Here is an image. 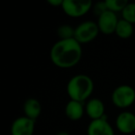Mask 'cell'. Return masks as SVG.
Listing matches in <instances>:
<instances>
[{"instance_id": "6da1fadb", "label": "cell", "mask_w": 135, "mask_h": 135, "mask_svg": "<svg viewBox=\"0 0 135 135\" xmlns=\"http://www.w3.org/2000/svg\"><path fill=\"white\" fill-rule=\"evenodd\" d=\"M81 44L74 38L59 40L52 46L50 58L56 66L61 69L74 67L81 58Z\"/></svg>"}, {"instance_id": "7a4b0ae2", "label": "cell", "mask_w": 135, "mask_h": 135, "mask_svg": "<svg viewBox=\"0 0 135 135\" xmlns=\"http://www.w3.org/2000/svg\"><path fill=\"white\" fill-rule=\"evenodd\" d=\"M94 90V83L89 76L79 74L70 80L67 86L68 94L73 101L83 103L86 100Z\"/></svg>"}, {"instance_id": "3957f363", "label": "cell", "mask_w": 135, "mask_h": 135, "mask_svg": "<svg viewBox=\"0 0 135 135\" xmlns=\"http://www.w3.org/2000/svg\"><path fill=\"white\" fill-rule=\"evenodd\" d=\"M114 105L120 108L131 105L135 101V91L129 85H120L117 87L112 94Z\"/></svg>"}, {"instance_id": "277c9868", "label": "cell", "mask_w": 135, "mask_h": 135, "mask_svg": "<svg viewBox=\"0 0 135 135\" xmlns=\"http://www.w3.org/2000/svg\"><path fill=\"white\" fill-rule=\"evenodd\" d=\"M99 28L94 21H84L75 29L74 39L80 44L91 42L97 36Z\"/></svg>"}, {"instance_id": "5b68a950", "label": "cell", "mask_w": 135, "mask_h": 135, "mask_svg": "<svg viewBox=\"0 0 135 135\" xmlns=\"http://www.w3.org/2000/svg\"><path fill=\"white\" fill-rule=\"evenodd\" d=\"M62 8L68 16L79 18L83 16L92 8V1H79V0H63Z\"/></svg>"}, {"instance_id": "8992f818", "label": "cell", "mask_w": 135, "mask_h": 135, "mask_svg": "<svg viewBox=\"0 0 135 135\" xmlns=\"http://www.w3.org/2000/svg\"><path fill=\"white\" fill-rule=\"evenodd\" d=\"M118 17L114 12L107 10L98 17V28L99 31L105 34H110L116 32L118 25Z\"/></svg>"}, {"instance_id": "52a82bcc", "label": "cell", "mask_w": 135, "mask_h": 135, "mask_svg": "<svg viewBox=\"0 0 135 135\" xmlns=\"http://www.w3.org/2000/svg\"><path fill=\"white\" fill-rule=\"evenodd\" d=\"M35 120L27 117H21L13 121L11 125V135H32Z\"/></svg>"}, {"instance_id": "ba28073f", "label": "cell", "mask_w": 135, "mask_h": 135, "mask_svg": "<svg viewBox=\"0 0 135 135\" xmlns=\"http://www.w3.org/2000/svg\"><path fill=\"white\" fill-rule=\"evenodd\" d=\"M116 125L118 131L125 134H129L135 131V115L131 112H122L118 116Z\"/></svg>"}, {"instance_id": "9c48e42d", "label": "cell", "mask_w": 135, "mask_h": 135, "mask_svg": "<svg viewBox=\"0 0 135 135\" xmlns=\"http://www.w3.org/2000/svg\"><path fill=\"white\" fill-rule=\"evenodd\" d=\"M88 135H114L112 127L105 118L92 120L88 126Z\"/></svg>"}, {"instance_id": "30bf717a", "label": "cell", "mask_w": 135, "mask_h": 135, "mask_svg": "<svg viewBox=\"0 0 135 135\" xmlns=\"http://www.w3.org/2000/svg\"><path fill=\"white\" fill-rule=\"evenodd\" d=\"M86 113L93 120L102 118L105 112V107L101 100L99 99H91L86 105Z\"/></svg>"}, {"instance_id": "8fae6325", "label": "cell", "mask_w": 135, "mask_h": 135, "mask_svg": "<svg viewBox=\"0 0 135 135\" xmlns=\"http://www.w3.org/2000/svg\"><path fill=\"white\" fill-rule=\"evenodd\" d=\"M65 112L67 117L71 120H79L83 115V105L81 102L70 100L66 105Z\"/></svg>"}, {"instance_id": "7c38bea8", "label": "cell", "mask_w": 135, "mask_h": 135, "mask_svg": "<svg viewBox=\"0 0 135 135\" xmlns=\"http://www.w3.org/2000/svg\"><path fill=\"white\" fill-rule=\"evenodd\" d=\"M23 109H24V113L27 118L35 120L41 114L42 107L38 100L34 98H30L25 102Z\"/></svg>"}, {"instance_id": "4fadbf2b", "label": "cell", "mask_w": 135, "mask_h": 135, "mask_svg": "<svg viewBox=\"0 0 135 135\" xmlns=\"http://www.w3.org/2000/svg\"><path fill=\"white\" fill-rule=\"evenodd\" d=\"M115 32L118 37L122 38V39L129 38L133 32L132 24L129 23V21H125V20H120V21H118Z\"/></svg>"}, {"instance_id": "5bb4252c", "label": "cell", "mask_w": 135, "mask_h": 135, "mask_svg": "<svg viewBox=\"0 0 135 135\" xmlns=\"http://www.w3.org/2000/svg\"><path fill=\"white\" fill-rule=\"evenodd\" d=\"M128 4L129 3L127 0H107L105 1L107 9L114 13L117 11H122Z\"/></svg>"}, {"instance_id": "9a60e30c", "label": "cell", "mask_w": 135, "mask_h": 135, "mask_svg": "<svg viewBox=\"0 0 135 135\" xmlns=\"http://www.w3.org/2000/svg\"><path fill=\"white\" fill-rule=\"evenodd\" d=\"M75 30L70 25H61L57 29V35L60 37V40H67L74 38Z\"/></svg>"}, {"instance_id": "2e32d148", "label": "cell", "mask_w": 135, "mask_h": 135, "mask_svg": "<svg viewBox=\"0 0 135 135\" xmlns=\"http://www.w3.org/2000/svg\"><path fill=\"white\" fill-rule=\"evenodd\" d=\"M123 20L129 21V23H135V3H129L122 10Z\"/></svg>"}, {"instance_id": "e0dca14e", "label": "cell", "mask_w": 135, "mask_h": 135, "mask_svg": "<svg viewBox=\"0 0 135 135\" xmlns=\"http://www.w3.org/2000/svg\"><path fill=\"white\" fill-rule=\"evenodd\" d=\"M107 10L108 9L107 8V5H105V2H98L94 6V13H96V15H98V17L100 15H102L104 12L107 11Z\"/></svg>"}, {"instance_id": "ac0fdd59", "label": "cell", "mask_w": 135, "mask_h": 135, "mask_svg": "<svg viewBox=\"0 0 135 135\" xmlns=\"http://www.w3.org/2000/svg\"><path fill=\"white\" fill-rule=\"evenodd\" d=\"M48 3L52 6H62L63 0H48Z\"/></svg>"}, {"instance_id": "d6986e66", "label": "cell", "mask_w": 135, "mask_h": 135, "mask_svg": "<svg viewBox=\"0 0 135 135\" xmlns=\"http://www.w3.org/2000/svg\"><path fill=\"white\" fill-rule=\"evenodd\" d=\"M56 135H70V134H69L67 131H60V132H58Z\"/></svg>"}]
</instances>
